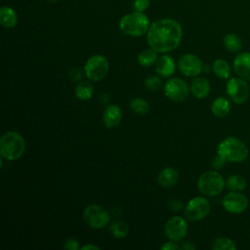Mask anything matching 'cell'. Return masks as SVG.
I'll use <instances>...</instances> for the list:
<instances>
[{
    "mask_svg": "<svg viewBox=\"0 0 250 250\" xmlns=\"http://www.w3.org/2000/svg\"><path fill=\"white\" fill-rule=\"evenodd\" d=\"M248 147L239 139L228 137L224 139L217 146V154L229 162H243L248 157Z\"/></svg>",
    "mask_w": 250,
    "mask_h": 250,
    "instance_id": "obj_3",
    "label": "cell"
},
{
    "mask_svg": "<svg viewBox=\"0 0 250 250\" xmlns=\"http://www.w3.org/2000/svg\"><path fill=\"white\" fill-rule=\"evenodd\" d=\"M190 92L197 99H203L208 96L210 92L209 81L201 76H195L190 82Z\"/></svg>",
    "mask_w": 250,
    "mask_h": 250,
    "instance_id": "obj_17",
    "label": "cell"
},
{
    "mask_svg": "<svg viewBox=\"0 0 250 250\" xmlns=\"http://www.w3.org/2000/svg\"><path fill=\"white\" fill-rule=\"evenodd\" d=\"M24 138L16 131L6 132L0 140V154L2 158L14 161L22 156L25 151Z\"/></svg>",
    "mask_w": 250,
    "mask_h": 250,
    "instance_id": "obj_2",
    "label": "cell"
},
{
    "mask_svg": "<svg viewBox=\"0 0 250 250\" xmlns=\"http://www.w3.org/2000/svg\"><path fill=\"white\" fill-rule=\"evenodd\" d=\"M224 45L227 50L232 53H236L241 50L242 47V42L241 39L238 37V35L234 33H229L227 34L224 39H223Z\"/></svg>",
    "mask_w": 250,
    "mask_h": 250,
    "instance_id": "obj_27",
    "label": "cell"
},
{
    "mask_svg": "<svg viewBox=\"0 0 250 250\" xmlns=\"http://www.w3.org/2000/svg\"><path fill=\"white\" fill-rule=\"evenodd\" d=\"M164 231L170 240L178 242L186 237L188 232V224L182 217L174 216L165 223Z\"/></svg>",
    "mask_w": 250,
    "mask_h": 250,
    "instance_id": "obj_12",
    "label": "cell"
},
{
    "mask_svg": "<svg viewBox=\"0 0 250 250\" xmlns=\"http://www.w3.org/2000/svg\"><path fill=\"white\" fill-rule=\"evenodd\" d=\"M48 1H50V2H57V1H59V0H48Z\"/></svg>",
    "mask_w": 250,
    "mask_h": 250,
    "instance_id": "obj_39",
    "label": "cell"
},
{
    "mask_svg": "<svg viewBox=\"0 0 250 250\" xmlns=\"http://www.w3.org/2000/svg\"><path fill=\"white\" fill-rule=\"evenodd\" d=\"M202 70L205 71V72H208V71H209V66H208V65H203Z\"/></svg>",
    "mask_w": 250,
    "mask_h": 250,
    "instance_id": "obj_38",
    "label": "cell"
},
{
    "mask_svg": "<svg viewBox=\"0 0 250 250\" xmlns=\"http://www.w3.org/2000/svg\"><path fill=\"white\" fill-rule=\"evenodd\" d=\"M138 62L143 66H149L157 61V52L152 48L145 49L138 54Z\"/></svg>",
    "mask_w": 250,
    "mask_h": 250,
    "instance_id": "obj_23",
    "label": "cell"
},
{
    "mask_svg": "<svg viewBox=\"0 0 250 250\" xmlns=\"http://www.w3.org/2000/svg\"><path fill=\"white\" fill-rule=\"evenodd\" d=\"M80 249H81V250H99L100 247L97 246V245H95V244L89 243V244H85V245L81 246Z\"/></svg>",
    "mask_w": 250,
    "mask_h": 250,
    "instance_id": "obj_37",
    "label": "cell"
},
{
    "mask_svg": "<svg viewBox=\"0 0 250 250\" xmlns=\"http://www.w3.org/2000/svg\"><path fill=\"white\" fill-rule=\"evenodd\" d=\"M181 24L172 19H162L150 24L146 40L150 48L157 53H168L176 49L182 40Z\"/></svg>",
    "mask_w": 250,
    "mask_h": 250,
    "instance_id": "obj_1",
    "label": "cell"
},
{
    "mask_svg": "<svg viewBox=\"0 0 250 250\" xmlns=\"http://www.w3.org/2000/svg\"><path fill=\"white\" fill-rule=\"evenodd\" d=\"M175 69V61L169 55H162L157 59L155 70L158 75L162 77H170L172 74H174Z\"/></svg>",
    "mask_w": 250,
    "mask_h": 250,
    "instance_id": "obj_16",
    "label": "cell"
},
{
    "mask_svg": "<svg viewBox=\"0 0 250 250\" xmlns=\"http://www.w3.org/2000/svg\"><path fill=\"white\" fill-rule=\"evenodd\" d=\"M180 248H181V246L179 244H177L176 241H172V240L169 242H165L160 247L161 250H178Z\"/></svg>",
    "mask_w": 250,
    "mask_h": 250,
    "instance_id": "obj_34",
    "label": "cell"
},
{
    "mask_svg": "<svg viewBox=\"0 0 250 250\" xmlns=\"http://www.w3.org/2000/svg\"><path fill=\"white\" fill-rule=\"evenodd\" d=\"M233 70L238 77L250 81V53L238 54L233 61Z\"/></svg>",
    "mask_w": 250,
    "mask_h": 250,
    "instance_id": "obj_14",
    "label": "cell"
},
{
    "mask_svg": "<svg viewBox=\"0 0 250 250\" xmlns=\"http://www.w3.org/2000/svg\"><path fill=\"white\" fill-rule=\"evenodd\" d=\"M189 93V88L187 82L181 78L175 77L169 79L164 85L165 96L177 103L184 102Z\"/></svg>",
    "mask_w": 250,
    "mask_h": 250,
    "instance_id": "obj_10",
    "label": "cell"
},
{
    "mask_svg": "<svg viewBox=\"0 0 250 250\" xmlns=\"http://www.w3.org/2000/svg\"><path fill=\"white\" fill-rule=\"evenodd\" d=\"M94 94V88L88 81H81L75 87V96L81 101H88Z\"/></svg>",
    "mask_w": 250,
    "mask_h": 250,
    "instance_id": "obj_22",
    "label": "cell"
},
{
    "mask_svg": "<svg viewBox=\"0 0 250 250\" xmlns=\"http://www.w3.org/2000/svg\"><path fill=\"white\" fill-rule=\"evenodd\" d=\"M213 250H235L234 242L228 237H218L213 240L211 244Z\"/></svg>",
    "mask_w": 250,
    "mask_h": 250,
    "instance_id": "obj_28",
    "label": "cell"
},
{
    "mask_svg": "<svg viewBox=\"0 0 250 250\" xmlns=\"http://www.w3.org/2000/svg\"><path fill=\"white\" fill-rule=\"evenodd\" d=\"M149 6V0H133V8L138 12H145Z\"/></svg>",
    "mask_w": 250,
    "mask_h": 250,
    "instance_id": "obj_30",
    "label": "cell"
},
{
    "mask_svg": "<svg viewBox=\"0 0 250 250\" xmlns=\"http://www.w3.org/2000/svg\"><path fill=\"white\" fill-rule=\"evenodd\" d=\"M108 230H109L110 234H111L114 238L120 239V238L125 237V236L128 234L129 229H128L127 224H125L123 221L116 220V221H113V222L110 224V226H109V228H108Z\"/></svg>",
    "mask_w": 250,
    "mask_h": 250,
    "instance_id": "obj_25",
    "label": "cell"
},
{
    "mask_svg": "<svg viewBox=\"0 0 250 250\" xmlns=\"http://www.w3.org/2000/svg\"><path fill=\"white\" fill-rule=\"evenodd\" d=\"M178 179L179 172L173 167H166L162 169L157 176L158 185L165 188L174 186L177 183Z\"/></svg>",
    "mask_w": 250,
    "mask_h": 250,
    "instance_id": "obj_18",
    "label": "cell"
},
{
    "mask_svg": "<svg viewBox=\"0 0 250 250\" xmlns=\"http://www.w3.org/2000/svg\"><path fill=\"white\" fill-rule=\"evenodd\" d=\"M227 160L224 159L222 156H220L219 154H217L216 156H214L211 160V166L214 169H222L223 167H225Z\"/></svg>",
    "mask_w": 250,
    "mask_h": 250,
    "instance_id": "obj_31",
    "label": "cell"
},
{
    "mask_svg": "<svg viewBox=\"0 0 250 250\" xmlns=\"http://www.w3.org/2000/svg\"><path fill=\"white\" fill-rule=\"evenodd\" d=\"M129 106L133 112L139 115H146L150 109V105L148 102L143 98H136L131 100Z\"/></svg>",
    "mask_w": 250,
    "mask_h": 250,
    "instance_id": "obj_26",
    "label": "cell"
},
{
    "mask_svg": "<svg viewBox=\"0 0 250 250\" xmlns=\"http://www.w3.org/2000/svg\"><path fill=\"white\" fill-rule=\"evenodd\" d=\"M149 20L143 12H133L123 16L119 21L120 30L126 35L139 37L146 34L149 28Z\"/></svg>",
    "mask_w": 250,
    "mask_h": 250,
    "instance_id": "obj_4",
    "label": "cell"
},
{
    "mask_svg": "<svg viewBox=\"0 0 250 250\" xmlns=\"http://www.w3.org/2000/svg\"><path fill=\"white\" fill-rule=\"evenodd\" d=\"M180 71L188 77H195L200 74L203 64L200 59L193 54H185L178 61Z\"/></svg>",
    "mask_w": 250,
    "mask_h": 250,
    "instance_id": "obj_13",
    "label": "cell"
},
{
    "mask_svg": "<svg viewBox=\"0 0 250 250\" xmlns=\"http://www.w3.org/2000/svg\"><path fill=\"white\" fill-rule=\"evenodd\" d=\"M211 111L216 117H226L230 111L229 101L225 97H219L215 99L211 105Z\"/></svg>",
    "mask_w": 250,
    "mask_h": 250,
    "instance_id": "obj_19",
    "label": "cell"
},
{
    "mask_svg": "<svg viewBox=\"0 0 250 250\" xmlns=\"http://www.w3.org/2000/svg\"><path fill=\"white\" fill-rule=\"evenodd\" d=\"M145 86L151 91H156L161 88L162 81L157 75H148L145 79Z\"/></svg>",
    "mask_w": 250,
    "mask_h": 250,
    "instance_id": "obj_29",
    "label": "cell"
},
{
    "mask_svg": "<svg viewBox=\"0 0 250 250\" xmlns=\"http://www.w3.org/2000/svg\"><path fill=\"white\" fill-rule=\"evenodd\" d=\"M168 206H169V208H170L173 212H178V211H180V210L183 209V202L180 201L179 199H176V198H175V199H172V200L169 201Z\"/></svg>",
    "mask_w": 250,
    "mask_h": 250,
    "instance_id": "obj_33",
    "label": "cell"
},
{
    "mask_svg": "<svg viewBox=\"0 0 250 250\" xmlns=\"http://www.w3.org/2000/svg\"><path fill=\"white\" fill-rule=\"evenodd\" d=\"M226 187V181L218 172L211 170L201 174L197 180L198 190L206 196H216L220 194Z\"/></svg>",
    "mask_w": 250,
    "mask_h": 250,
    "instance_id": "obj_5",
    "label": "cell"
},
{
    "mask_svg": "<svg viewBox=\"0 0 250 250\" xmlns=\"http://www.w3.org/2000/svg\"><path fill=\"white\" fill-rule=\"evenodd\" d=\"M109 213L102 205L92 204L87 206L83 211V219L86 224L96 229L104 228L109 222Z\"/></svg>",
    "mask_w": 250,
    "mask_h": 250,
    "instance_id": "obj_7",
    "label": "cell"
},
{
    "mask_svg": "<svg viewBox=\"0 0 250 250\" xmlns=\"http://www.w3.org/2000/svg\"><path fill=\"white\" fill-rule=\"evenodd\" d=\"M109 70L107 59L102 55H94L88 59L84 65L86 77L91 81H101Z\"/></svg>",
    "mask_w": 250,
    "mask_h": 250,
    "instance_id": "obj_6",
    "label": "cell"
},
{
    "mask_svg": "<svg viewBox=\"0 0 250 250\" xmlns=\"http://www.w3.org/2000/svg\"><path fill=\"white\" fill-rule=\"evenodd\" d=\"M63 247L67 250H78V249H80L78 240L73 239V238H68L67 240H65V242L63 244Z\"/></svg>",
    "mask_w": 250,
    "mask_h": 250,
    "instance_id": "obj_32",
    "label": "cell"
},
{
    "mask_svg": "<svg viewBox=\"0 0 250 250\" xmlns=\"http://www.w3.org/2000/svg\"><path fill=\"white\" fill-rule=\"evenodd\" d=\"M181 249L183 250H194L195 246L192 244L191 241H184L181 245Z\"/></svg>",
    "mask_w": 250,
    "mask_h": 250,
    "instance_id": "obj_36",
    "label": "cell"
},
{
    "mask_svg": "<svg viewBox=\"0 0 250 250\" xmlns=\"http://www.w3.org/2000/svg\"><path fill=\"white\" fill-rule=\"evenodd\" d=\"M210 209V203L205 197L196 196L188 202L185 208V214L188 220L196 222L204 219L209 214Z\"/></svg>",
    "mask_w": 250,
    "mask_h": 250,
    "instance_id": "obj_9",
    "label": "cell"
},
{
    "mask_svg": "<svg viewBox=\"0 0 250 250\" xmlns=\"http://www.w3.org/2000/svg\"><path fill=\"white\" fill-rule=\"evenodd\" d=\"M103 122L106 128H115L122 119V111L119 106L111 104L105 107L103 113Z\"/></svg>",
    "mask_w": 250,
    "mask_h": 250,
    "instance_id": "obj_15",
    "label": "cell"
},
{
    "mask_svg": "<svg viewBox=\"0 0 250 250\" xmlns=\"http://www.w3.org/2000/svg\"><path fill=\"white\" fill-rule=\"evenodd\" d=\"M69 78L73 81H78L82 78V72L79 68L74 67L69 71Z\"/></svg>",
    "mask_w": 250,
    "mask_h": 250,
    "instance_id": "obj_35",
    "label": "cell"
},
{
    "mask_svg": "<svg viewBox=\"0 0 250 250\" xmlns=\"http://www.w3.org/2000/svg\"><path fill=\"white\" fill-rule=\"evenodd\" d=\"M212 69L214 73L222 79H228L230 75V66L226 60L218 59L213 62Z\"/></svg>",
    "mask_w": 250,
    "mask_h": 250,
    "instance_id": "obj_24",
    "label": "cell"
},
{
    "mask_svg": "<svg viewBox=\"0 0 250 250\" xmlns=\"http://www.w3.org/2000/svg\"><path fill=\"white\" fill-rule=\"evenodd\" d=\"M226 187L229 191H243L247 187V182L242 175L234 174L226 180Z\"/></svg>",
    "mask_w": 250,
    "mask_h": 250,
    "instance_id": "obj_21",
    "label": "cell"
},
{
    "mask_svg": "<svg viewBox=\"0 0 250 250\" xmlns=\"http://www.w3.org/2000/svg\"><path fill=\"white\" fill-rule=\"evenodd\" d=\"M0 23L6 28H13L18 23V16L14 9L10 7H1L0 9Z\"/></svg>",
    "mask_w": 250,
    "mask_h": 250,
    "instance_id": "obj_20",
    "label": "cell"
},
{
    "mask_svg": "<svg viewBox=\"0 0 250 250\" xmlns=\"http://www.w3.org/2000/svg\"><path fill=\"white\" fill-rule=\"evenodd\" d=\"M222 205L230 214H241L248 207V198L241 191H229L224 196Z\"/></svg>",
    "mask_w": 250,
    "mask_h": 250,
    "instance_id": "obj_11",
    "label": "cell"
},
{
    "mask_svg": "<svg viewBox=\"0 0 250 250\" xmlns=\"http://www.w3.org/2000/svg\"><path fill=\"white\" fill-rule=\"evenodd\" d=\"M228 96L235 104H243L249 97L250 88L247 81L240 77L229 79L226 88Z\"/></svg>",
    "mask_w": 250,
    "mask_h": 250,
    "instance_id": "obj_8",
    "label": "cell"
}]
</instances>
